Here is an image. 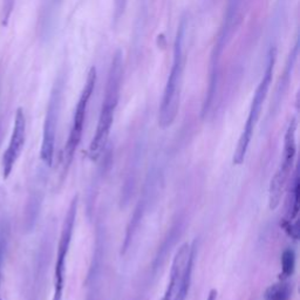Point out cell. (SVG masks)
Masks as SVG:
<instances>
[{"label": "cell", "mask_w": 300, "mask_h": 300, "mask_svg": "<svg viewBox=\"0 0 300 300\" xmlns=\"http://www.w3.org/2000/svg\"><path fill=\"white\" fill-rule=\"evenodd\" d=\"M295 132H297V120L292 119L289 125H287L285 136H284V149L282 161L270 182L269 206L271 210H275L279 206V204H281L284 188H285L287 180H289L290 174L292 172V168H293L295 155H297Z\"/></svg>", "instance_id": "cell-4"}, {"label": "cell", "mask_w": 300, "mask_h": 300, "mask_svg": "<svg viewBox=\"0 0 300 300\" xmlns=\"http://www.w3.org/2000/svg\"><path fill=\"white\" fill-rule=\"evenodd\" d=\"M12 4H13V0H6V4H5V18L7 20V18L10 17V13H11V10H12Z\"/></svg>", "instance_id": "cell-12"}, {"label": "cell", "mask_w": 300, "mask_h": 300, "mask_svg": "<svg viewBox=\"0 0 300 300\" xmlns=\"http://www.w3.org/2000/svg\"><path fill=\"white\" fill-rule=\"evenodd\" d=\"M291 294L290 284L281 281L267 287L264 293V300H290Z\"/></svg>", "instance_id": "cell-10"}, {"label": "cell", "mask_w": 300, "mask_h": 300, "mask_svg": "<svg viewBox=\"0 0 300 300\" xmlns=\"http://www.w3.org/2000/svg\"><path fill=\"white\" fill-rule=\"evenodd\" d=\"M183 30L178 31L175 42V50H174V62L172 71H170L169 78L165 84L162 103L160 107L159 114V124L161 128H168L175 121L178 108H180V97H181V86H182V76H183Z\"/></svg>", "instance_id": "cell-2"}, {"label": "cell", "mask_w": 300, "mask_h": 300, "mask_svg": "<svg viewBox=\"0 0 300 300\" xmlns=\"http://www.w3.org/2000/svg\"><path fill=\"white\" fill-rule=\"evenodd\" d=\"M79 197L75 196L71 202L70 208L65 217L61 233L58 244V252H56V261L54 267V291L52 300H62L63 289H65V273H66V261L72 243L73 232L78 213Z\"/></svg>", "instance_id": "cell-7"}, {"label": "cell", "mask_w": 300, "mask_h": 300, "mask_svg": "<svg viewBox=\"0 0 300 300\" xmlns=\"http://www.w3.org/2000/svg\"><path fill=\"white\" fill-rule=\"evenodd\" d=\"M217 295H218L217 290L213 289L209 292V295L208 298H206V300H217Z\"/></svg>", "instance_id": "cell-13"}, {"label": "cell", "mask_w": 300, "mask_h": 300, "mask_svg": "<svg viewBox=\"0 0 300 300\" xmlns=\"http://www.w3.org/2000/svg\"><path fill=\"white\" fill-rule=\"evenodd\" d=\"M275 61V50L270 51L269 55V61H267L266 71L264 73V76L261 82H259L258 87L254 92L252 102H251V107L249 111V115H247L246 122L244 125V129L241 134V137H239L237 148L234 150L233 154V164L241 165L245 160L246 153L249 150L250 142L252 140L254 128L259 121V117H261V113L263 109V104H264L267 93H269V89L271 86V82H272V75H273V66Z\"/></svg>", "instance_id": "cell-3"}, {"label": "cell", "mask_w": 300, "mask_h": 300, "mask_svg": "<svg viewBox=\"0 0 300 300\" xmlns=\"http://www.w3.org/2000/svg\"><path fill=\"white\" fill-rule=\"evenodd\" d=\"M60 107V95L56 91L52 94L50 104H48L46 119H45L41 149H40V159L45 164L51 167L54 159L56 125H58Z\"/></svg>", "instance_id": "cell-9"}, {"label": "cell", "mask_w": 300, "mask_h": 300, "mask_svg": "<svg viewBox=\"0 0 300 300\" xmlns=\"http://www.w3.org/2000/svg\"><path fill=\"white\" fill-rule=\"evenodd\" d=\"M295 265V254L293 250L284 251L282 256V267H283V278H287L293 273Z\"/></svg>", "instance_id": "cell-11"}, {"label": "cell", "mask_w": 300, "mask_h": 300, "mask_svg": "<svg viewBox=\"0 0 300 300\" xmlns=\"http://www.w3.org/2000/svg\"><path fill=\"white\" fill-rule=\"evenodd\" d=\"M2 266H3V264H2V263H0V284H2ZM0 300H3L2 299V295H0Z\"/></svg>", "instance_id": "cell-14"}, {"label": "cell", "mask_w": 300, "mask_h": 300, "mask_svg": "<svg viewBox=\"0 0 300 300\" xmlns=\"http://www.w3.org/2000/svg\"><path fill=\"white\" fill-rule=\"evenodd\" d=\"M195 250L189 243H184L176 251L170 270L169 283L163 300H185L189 292L194 265Z\"/></svg>", "instance_id": "cell-5"}, {"label": "cell", "mask_w": 300, "mask_h": 300, "mask_svg": "<svg viewBox=\"0 0 300 300\" xmlns=\"http://www.w3.org/2000/svg\"><path fill=\"white\" fill-rule=\"evenodd\" d=\"M26 141V119L22 108L17 109L14 119V127L12 132L11 140L6 152L3 156V178L7 180L10 177L15 162L22 155V152Z\"/></svg>", "instance_id": "cell-8"}, {"label": "cell", "mask_w": 300, "mask_h": 300, "mask_svg": "<svg viewBox=\"0 0 300 300\" xmlns=\"http://www.w3.org/2000/svg\"><path fill=\"white\" fill-rule=\"evenodd\" d=\"M122 73V53L119 51L115 54L114 60L112 62L106 88V95H104V100L102 102V108H101L100 112L94 137H93L91 144H89L88 157L92 161H96L99 159L108 142L113 121H114L115 109L117 102H119Z\"/></svg>", "instance_id": "cell-1"}, {"label": "cell", "mask_w": 300, "mask_h": 300, "mask_svg": "<svg viewBox=\"0 0 300 300\" xmlns=\"http://www.w3.org/2000/svg\"><path fill=\"white\" fill-rule=\"evenodd\" d=\"M96 83V68L92 67L88 72V76L84 83V87L81 93L80 99L76 104L74 116H73V122L70 131V135H68V140L66 142L63 150V174H66L70 169L73 159H74V154L78 149L81 137H82L83 133V125L84 120H86V113L88 108V102L91 100V96L94 92Z\"/></svg>", "instance_id": "cell-6"}, {"label": "cell", "mask_w": 300, "mask_h": 300, "mask_svg": "<svg viewBox=\"0 0 300 300\" xmlns=\"http://www.w3.org/2000/svg\"><path fill=\"white\" fill-rule=\"evenodd\" d=\"M161 300H163V299H161Z\"/></svg>", "instance_id": "cell-15"}]
</instances>
